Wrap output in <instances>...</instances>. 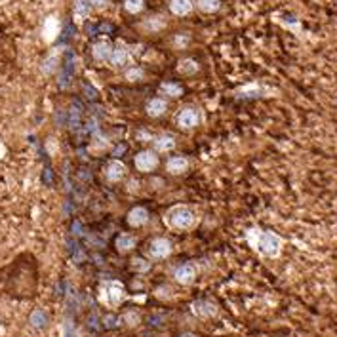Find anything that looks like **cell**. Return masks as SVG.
<instances>
[{
    "mask_svg": "<svg viewBox=\"0 0 337 337\" xmlns=\"http://www.w3.org/2000/svg\"><path fill=\"white\" fill-rule=\"evenodd\" d=\"M126 10L130 14H137L143 10V0H126Z\"/></svg>",
    "mask_w": 337,
    "mask_h": 337,
    "instance_id": "obj_25",
    "label": "cell"
},
{
    "mask_svg": "<svg viewBox=\"0 0 337 337\" xmlns=\"http://www.w3.org/2000/svg\"><path fill=\"white\" fill-rule=\"evenodd\" d=\"M59 19L57 18H48L44 21V27H42V35H44V40L46 42H53L55 38H57V35H59Z\"/></svg>",
    "mask_w": 337,
    "mask_h": 337,
    "instance_id": "obj_8",
    "label": "cell"
},
{
    "mask_svg": "<svg viewBox=\"0 0 337 337\" xmlns=\"http://www.w3.org/2000/svg\"><path fill=\"white\" fill-rule=\"evenodd\" d=\"M61 337H78L76 330H74V326H72L71 322H65V324H63V332H61Z\"/></svg>",
    "mask_w": 337,
    "mask_h": 337,
    "instance_id": "obj_27",
    "label": "cell"
},
{
    "mask_svg": "<svg viewBox=\"0 0 337 337\" xmlns=\"http://www.w3.org/2000/svg\"><path fill=\"white\" fill-rule=\"evenodd\" d=\"M4 155H6V147H4V143L0 141V158L4 157Z\"/></svg>",
    "mask_w": 337,
    "mask_h": 337,
    "instance_id": "obj_33",
    "label": "cell"
},
{
    "mask_svg": "<svg viewBox=\"0 0 337 337\" xmlns=\"http://www.w3.org/2000/svg\"><path fill=\"white\" fill-rule=\"evenodd\" d=\"M177 71H179L181 74H195L198 71V65L193 59H183L179 65H177Z\"/></svg>",
    "mask_w": 337,
    "mask_h": 337,
    "instance_id": "obj_22",
    "label": "cell"
},
{
    "mask_svg": "<svg viewBox=\"0 0 337 337\" xmlns=\"http://www.w3.org/2000/svg\"><path fill=\"white\" fill-rule=\"evenodd\" d=\"M191 311H193V315L200 316V318H210V316H213L217 313V309L210 301H195Z\"/></svg>",
    "mask_w": 337,
    "mask_h": 337,
    "instance_id": "obj_9",
    "label": "cell"
},
{
    "mask_svg": "<svg viewBox=\"0 0 337 337\" xmlns=\"http://www.w3.org/2000/svg\"><path fill=\"white\" fill-rule=\"evenodd\" d=\"M174 276H176V280L179 282V284H193L195 282V278H196V270L193 265H189V263H185V265H179L176 272H174Z\"/></svg>",
    "mask_w": 337,
    "mask_h": 337,
    "instance_id": "obj_6",
    "label": "cell"
},
{
    "mask_svg": "<svg viewBox=\"0 0 337 337\" xmlns=\"http://www.w3.org/2000/svg\"><path fill=\"white\" fill-rule=\"evenodd\" d=\"M183 337H195V336H191V334H187V336H183Z\"/></svg>",
    "mask_w": 337,
    "mask_h": 337,
    "instance_id": "obj_34",
    "label": "cell"
},
{
    "mask_svg": "<svg viewBox=\"0 0 337 337\" xmlns=\"http://www.w3.org/2000/svg\"><path fill=\"white\" fill-rule=\"evenodd\" d=\"M149 253H151V257H155V259H164V257H168V255L172 253V244H170V240H168V238H157V240H153V242H151V248H149Z\"/></svg>",
    "mask_w": 337,
    "mask_h": 337,
    "instance_id": "obj_5",
    "label": "cell"
},
{
    "mask_svg": "<svg viewBox=\"0 0 337 337\" xmlns=\"http://www.w3.org/2000/svg\"><path fill=\"white\" fill-rule=\"evenodd\" d=\"M147 221H149V212L145 208H141V206L134 208L128 213V223L132 225V227H141V225H145Z\"/></svg>",
    "mask_w": 337,
    "mask_h": 337,
    "instance_id": "obj_10",
    "label": "cell"
},
{
    "mask_svg": "<svg viewBox=\"0 0 337 337\" xmlns=\"http://www.w3.org/2000/svg\"><path fill=\"white\" fill-rule=\"evenodd\" d=\"M128 61H130V53H128L126 50H122V48L114 50L111 53V59H109V63L114 65V67H120V65H124V63H128Z\"/></svg>",
    "mask_w": 337,
    "mask_h": 337,
    "instance_id": "obj_17",
    "label": "cell"
},
{
    "mask_svg": "<svg viewBox=\"0 0 337 337\" xmlns=\"http://www.w3.org/2000/svg\"><path fill=\"white\" fill-rule=\"evenodd\" d=\"M248 242L255 251H259L261 255H267V257H276L282 248V240L274 232L259 231V229L248 231Z\"/></svg>",
    "mask_w": 337,
    "mask_h": 337,
    "instance_id": "obj_1",
    "label": "cell"
},
{
    "mask_svg": "<svg viewBox=\"0 0 337 337\" xmlns=\"http://www.w3.org/2000/svg\"><path fill=\"white\" fill-rule=\"evenodd\" d=\"M193 10L191 0H170V12L174 16H189Z\"/></svg>",
    "mask_w": 337,
    "mask_h": 337,
    "instance_id": "obj_12",
    "label": "cell"
},
{
    "mask_svg": "<svg viewBox=\"0 0 337 337\" xmlns=\"http://www.w3.org/2000/svg\"><path fill=\"white\" fill-rule=\"evenodd\" d=\"M88 14H90L88 4L84 0H74V19L76 21H82V19L88 18Z\"/></svg>",
    "mask_w": 337,
    "mask_h": 337,
    "instance_id": "obj_18",
    "label": "cell"
},
{
    "mask_svg": "<svg viewBox=\"0 0 337 337\" xmlns=\"http://www.w3.org/2000/svg\"><path fill=\"white\" fill-rule=\"evenodd\" d=\"M147 112H149V116H162L164 112H166V101L164 99H158V97H155V99H151L149 103H147Z\"/></svg>",
    "mask_w": 337,
    "mask_h": 337,
    "instance_id": "obj_15",
    "label": "cell"
},
{
    "mask_svg": "<svg viewBox=\"0 0 337 337\" xmlns=\"http://www.w3.org/2000/svg\"><path fill=\"white\" fill-rule=\"evenodd\" d=\"M198 8L202 12H215L219 10V0H198Z\"/></svg>",
    "mask_w": 337,
    "mask_h": 337,
    "instance_id": "obj_23",
    "label": "cell"
},
{
    "mask_svg": "<svg viewBox=\"0 0 337 337\" xmlns=\"http://www.w3.org/2000/svg\"><path fill=\"white\" fill-rule=\"evenodd\" d=\"M126 78H128L130 82H135V80L143 78V71H141V69H130V71L126 72Z\"/></svg>",
    "mask_w": 337,
    "mask_h": 337,
    "instance_id": "obj_28",
    "label": "cell"
},
{
    "mask_svg": "<svg viewBox=\"0 0 337 337\" xmlns=\"http://www.w3.org/2000/svg\"><path fill=\"white\" fill-rule=\"evenodd\" d=\"M99 299H101L105 305H109V307H116V305H120L122 299H124V286H122V282H118V280L105 282L103 288H101V295H99Z\"/></svg>",
    "mask_w": 337,
    "mask_h": 337,
    "instance_id": "obj_3",
    "label": "cell"
},
{
    "mask_svg": "<svg viewBox=\"0 0 337 337\" xmlns=\"http://www.w3.org/2000/svg\"><path fill=\"white\" fill-rule=\"evenodd\" d=\"M46 324H48V316H46L44 311H35L33 315H31V326L33 328H36V330H42L46 328Z\"/></svg>",
    "mask_w": 337,
    "mask_h": 337,
    "instance_id": "obj_19",
    "label": "cell"
},
{
    "mask_svg": "<svg viewBox=\"0 0 337 337\" xmlns=\"http://www.w3.org/2000/svg\"><path fill=\"white\" fill-rule=\"evenodd\" d=\"M176 42H177L179 46H183V44H187V42H189V38H187V36H177V38H176Z\"/></svg>",
    "mask_w": 337,
    "mask_h": 337,
    "instance_id": "obj_32",
    "label": "cell"
},
{
    "mask_svg": "<svg viewBox=\"0 0 337 337\" xmlns=\"http://www.w3.org/2000/svg\"><path fill=\"white\" fill-rule=\"evenodd\" d=\"M198 120H200V116H198V112L195 111V109H183L179 112V116H177V124H179L181 128H195V126H198Z\"/></svg>",
    "mask_w": 337,
    "mask_h": 337,
    "instance_id": "obj_7",
    "label": "cell"
},
{
    "mask_svg": "<svg viewBox=\"0 0 337 337\" xmlns=\"http://www.w3.org/2000/svg\"><path fill=\"white\" fill-rule=\"evenodd\" d=\"M168 172L170 174H174V176H179V174H183L187 168H189V160L187 158H183V157H176V158H170L168 160Z\"/></svg>",
    "mask_w": 337,
    "mask_h": 337,
    "instance_id": "obj_13",
    "label": "cell"
},
{
    "mask_svg": "<svg viewBox=\"0 0 337 337\" xmlns=\"http://www.w3.org/2000/svg\"><path fill=\"white\" fill-rule=\"evenodd\" d=\"M155 147H157V151L160 153H166V151H172L174 147H176V141H174V137H160L157 139V143H155Z\"/></svg>",
    "mask_w": 337,
    "mask_h": 337,
    "instance_id": "obj_20",
    "label": "cell"
},
{
    "mask_svg": "<svg viewBox=\"0 0 337 337\" xmlns=\"http://www.w3.org/2000/svg\"><path fill=\"white\" fill-rule=\"evenodd\" d=\"M143 27H145V29H149V31H158V29L166 27V23L162 21V19H158V18H155V19H151V21L145 23Z\"/></svg>",
    "mask_w": 337,
    "mask_h": 337,
    "instance_id": "obj_26",
    "label": "cell"
},
{
    "mask_svg": "<svg viewBox=\"0 0 337 337\" xmlns=\"http://www.w3.org/2000/svg\"><path fill=\"white\" fill-rule=\"evenodd\" d=\"M55 69V55H52L48 61H46L44 65V72H50V71H53Z\"/></svg>",
    "mask_w": 337,
    "mask_h": 337,
    "instance_id": "obj_30",
    "label": "cell"
},
{
    "mask_svg": "<svg viewBox=\"0 0 337 337\" xmlns=\"http://www.w3.org/2000/svg\"><path fill=\"white\" fill-rule=\"evenodd\" d=\"M135 166L139 172H153L158 166V158L153 151H141L137 157H135Z\"/></svg>",
    "mask_w": 337,
    "mask_h": 337,
    "instance_id": "obj_4",
    "label": "cell"
},
{
    "mask_svg": "<svg viewBox=\"0 0 337 337\" xmlns=\"http://www.w3.org/2000/svg\"><path fill=\"white\" fill-rule=\"evenodd\" d=\"M90 2L93 4V6H95V8H103V6H105V4L109 2V0H90Z\"/></svg>",
    "mask_w": 337,
    "mask_h": 337,
    "instance_id": "obj_31",
    "label": "cell"
},
{
    "mask_svg": "<svg viewBox=\"0 0 337 337\" xmlns=\"http://www.w3.org/2000/svg\"><path fill=\"white\" fill-rule=\"evenodd\" d=\"M166 223H168V227H172V229L185 231V229L195 227V223H196V215H195V212H193L189 206L179 204V206H174V208L168 210V213H166Z\"/></svg>",
    "mask_w": 337,
    "mask_h": 337,
    "instance_id": "obj_2",
    "label": "cell"
},
{
    "mask_svg": "<svg viewBox=\"0 0 337 337\" xmlns=\"http://www.w3.org/2000/svg\"><path fill=\"white\" fill-rule=\"evenodd\" d=\"M162 91L170 97H181L183 95V88L179 84H174V82H164L162 84Z\"/></svg>",
    "mask_w": 337,
    "mask_h": 337,
    "instance_id": "obj_21",
    "label": "cell"
},
{
    "mask_svg": "<svg viewBox=\"0 0 337 337\" xmlns=\"http://www.w3.org/2000/svg\"><path fill=\"white\" fill-rule=\"evenodd\" d=\"M124 174H126V166H124L120 160H112L111 164L107 166V179L112 181V183L122 179Z\"/></svg>",
    "mask_w": 337,
    "mask_h": 337,
    "instance_id": "obj_11",
    "label": "cell"
},
{
    "mask_svg": "<svg viewBox=\"0 0 337 337\" xmlns=\"http://www.w3.org/2000/svg\"><path fill=\"white\" fill-rule=\"evenodd\" d=\"M134 248H135V238L132 234H120V236L116 238V249H118V251L126 253V251L134 249Z\"/></svg>",
    "mask_w": 337,
    "mask_h": 337,
    "instance_id": "obj_16",
    "label": "cell"
},
{
    "mask_svg": "<svg viewBox=\"0 0 337 337\" xmlns=\"http://www.w3.org/2000/svg\"><path fill=\"white\" fill-rule=\"evenodd\" d=\"M149 267H151V265H149V263H147L145 259H139V257H137V259H134V269H137V270H149Z\"/></svg>",
    "mask_w": 337,
    "mask_h": 337,
    "instance_id": "obj_29",
    "label": "cell"
},
{
    "mask_svg": "<svg viewBox=\"0 0 337 337\" xmlns=\"http://www.w3.org/2000/svg\"><path fill=\"white\" fill-rule=\"evenodd\" d=\"M111 53L112 50L107 42H97V44L93 46V57L97 61H109L111 59Z\"/></svg>",
    "mask_w": 337,
    "mask_h": 337,
    "instance_id": "obj_14",
    "label": "cell"
},
{
    "mask_svg": "<svg viewBox=\"0 0 337 337\" xmlns=\"http://www.w3.org/2000/svg\"><path fill=\"white\" fill-rule=\"evenodd\" d=\"M122 320H124V324L130 326V328H135V326L141 322V318H139V315H137L135 311H128L126 315L122 316Z\"/></svg>",
    "mask_w": 337,
    "mask_h": 337,
    "instance_id": "obj_24",
    "label": "cell"
}]
</instances>
